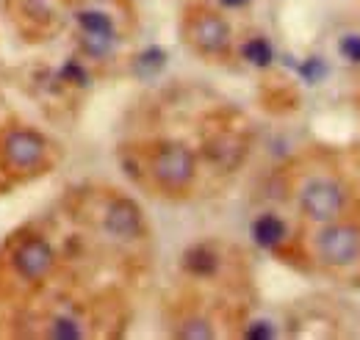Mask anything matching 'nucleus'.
<instances>
[{"instance_id":"18","label":"nucleus","mask_w":360,"mask_h":340,"mask_svg":"<svg viewBox=\"0 0 360 340\" xmlns=\"http://www.w3.org/2000/svg\"><path fill=\"white\" fill-rule=\"evenodd\" d=\"M247 338L250 340H269V338H274V327H271L269 321H255V324H250V327H247Z\"/></svg>"},{"instance_id":"1","label":"nucleus","mask_w":360,"mask_h":340,"mask_svg":"<svg viewBox=\"0 0 360 340\" xmlns=\"http://www.w3.org/2000/svg\"><path fill=\"white\" fill-rule=\"evenodd\" d=\"M47 155V144L45 138L34 130H8L3 136V144H0V158H3V166L14 171H31L39 169L42 161Z\"/></svg>"},{"instance_id":"14","label":"nucleus","mask_w":360,"mask_h":340,"mask_svg":"<svg viewBox=\"0 0 360 340\" xmlns=\"http://www.w3.org/2000/svg\"><path fill=\"white\" fill-rule=\"evenodd\" d=\"M178 338H186V340H211V338H214V329L208 327V321H202V318H194V321H186V324H183V329L178 332Z\"/></svg>"},{"instance_id":"12","label":"nucleus","mask_w":360,"mask_h":340,"mask_svg":"<svg viewBox=\"0 0 360 340\" xmlns=\"http://www.w3.org/2000/svg\"><path fill=\"white\" fill-rule=\"evenodd\" d=\"M241 55L252 67H269L271 58H274V50H271V44L264 37H255V39H250V42L241 47Z\"/></svg>"},{"instance_id":"16","label":"nucleus","mask_w":360,"mask_h":340,"mask_svg":"<svg viewBox=\"0 0 360 340\" xmlns=\"http://www.w3.org/2000/svg\"><path fill=\"white\" fill-rule=\"evenodd\" d=\"M338 53L347 58V61H355L360 64V34H349L338 42Z\"/></svg>"},{"instance_id":"7","label":"nucleus","mask_w":360,"mask_h":340,"mask_svg":"<svg viewBox=\"0 0 360 340\" xmlns=\"http://www.w3.org/2000/svg\"><path fill=\"white\" fill-rule=\"evenodd\" d=\"M188 37H191V44L202 53H222L230 44V28L217 14H200L194 17Z\"/></svg>"},{"instance_id":"4","label":"nucleus","mask_w":360,"mask_h":340,"mask_svg":"<svg viewBox=\"0 0 360 340\" xmlns=\"http://www.w3.org/2000/svg\"><path fill=\"white\" fill-rule=\"evenodd\" d=\"M11 263H14V271L22 277V280H28V282H42L47 274H50V268H53V263H56V255H53V247L47 244L45 238H25L17 249H14V257H11Z\"/></svg>"},{"instance_id":"10","label":"nucleus","mask_w":360,"mask_h":340,"mask_svg":"<svg viewBox=\"0 0 360 340\" xmlns=\"http://www.w3.org/2000/svg\"><path fill=\"white\" fill-rule=\"evenodd\" d=\"M134 67L139 78H144V81H147V78H155V75L167 67V53H164L161 47H147V50L136 58Z\"/></svg>"},{"instance_id":"3","label":"nucleus","mask_w":360,"mask_h":340,"mask_svg":"<svg viewBox=\"0 0 360 340\" xmlns=\"http://www.w3.org/2000/svg\"><path fill=\"white\" fill-rule=\"evenodd\" d=\"M319 255L330 266H349L360 257V230L352 224H330L316 238Z\"/></svg>"},{"instance_id":"15","label":"nucleus","mask_w":360,"mask_h":340,"mask_svg":"<svg viewBox=\"0 0 360 340\" xmlns=\"http://www.w3.org/2000/svg\"><path fill=\"white\" fill-rule=\"evenodd\" d=\"M300 75L308 81V84H319L324 75H327V64L321 58H308L302 67H300Z\"/></svg>"},{"instance_id":"8","label":"nucleus","mask_w":360,"mask_h":340,"mask_svg":"<svg viewBox=\"0 0 360 340\" xmlns=\"http://www.w3.org/2000/svg\"><path fill=\"white\" fill-rule=\"evenodd\" d=\"M252 238H255L258 247L274 249V247L285 238V224H283V218H277V216H271V213H264V216L255 218V224H252Z\"/></svg>"},{"instance_id":"5","label":"nucleus","mask_w":360,"mask_h":340,"mask_svg":"<svg viewBox=\"0 0 360 340\" xmlns=\"http://www.w3.org/2000/svg\"><path fill=\"white\" fill-rule=\"evenodd\" d=\"M300 202H302V211L308 213L314 221H333L344 208V194L330 180H311L302 188Z\"/></svg>"},{"instance_id":"6","label":"nucleus","mask_w":360,"mask_h":340,"mask_svg":"<svg viewBox=\"0 0 360 340\" xmlns=\"http://www.w3.org/2000/svg\"><path fill=\"white\" fill-rule=\"evenodd\" d=\"M141 227H144V218H141V211L134 200H114L105 211V230L120 238V241H134L141 235Z\"/></svg>"},{"instance_id":"9","label":"nucleus","mask_w":360,"mask_h":340,"mask_svg":"<svg viewBox=\"0 0 360 340\" xmlns=\"http://www.w3.org/2000/svg\"><path fill=\"white\" fill-rule=\"evenodd\" d=\"M183 266H186V271H191L197 277H211L219 268V257L208 244H197L183 255Z\"/></svg>"},{"instance_id":"19","label":"nucleus","mask_w":360,"mask_h":340,"mask_svg":"<svg viewBox=\"0 0 360 340\" xmlns=\"http://www.w3.org/2000/svg\"><path fill=\"white\" fill-rule=\"evenodd\" d=\"M64 75H70L78 86H86V75H84V70H81L78 64H67V67H64Z\"/></svg>"},{"instance_id":"20","label":"nucleus","mask_w":360,"mask_h":340,"mask_svg":"<svg viewBox=\"0 0 360 340\" xmlns=\"http://www.w3.org/2000/svg\"><path fill=\"white\" fill-rule=\"evenodd\" d=\"M244 3H250V0H222V6H230V8H238Z\"/></svg>"},{"instance_id":"13","label":"nucleus","mask_w":360,"mask_h":340,"mask_svg":"<svg viewBox=\"0 0 360 340\" xmlns=\"http://www.w3.org/2000/svg\"><path fill=\"white\" fill-rule=\"evenodd\" d=\"M47 335H50V338H56V340H78V338H84V329H81V324H78L75 318L58 315V318H53V321H50Z\"/></svg>"},{"instance_id":"11","label":"nucleus","mask_w":360,"mask_h":340,"mask_svg":"<svg viewBox=\"0 0 360 340\" xmlns=\"http://www.w3.org/2000/svg\"><path fill=\"white\" fill-rule=\"evenodd\" d=\"M78 25L84 34H94V37H114V22L108 14L103 11H81L78 14Z\"/></svg>"},{"instance_id":"2","label":"nucleus","mask_w":360,"mask_h":340,"mask_svg":"<svg viewBox=\"0 0 360 340\" xmlns=\"http://www.w3.org/2000/svg\"><path fill=\"white\" fill-rule=\"evenodd\" d=\"M153 177L169 191L186 188L194 180V155L183 144H164L153 155Z\"/></svg>"},{"instance_id":"17","label":"nucleus","mask_w":360,"mask_h":340,"mask_svg":"<svg viewBox=\"0 0 360 340\" xmlns=\"http://www.w3.org/2000/svg\"><path fill=\"white\" fill-rule=\"evenodd\" d=\"M114 42V37H94V34H84V47L91 55H105L108 47Z\"/></svg>"}]
</instances>
